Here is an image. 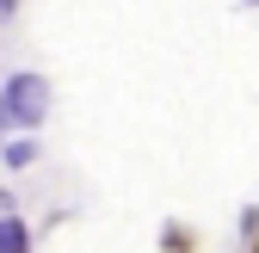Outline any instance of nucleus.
<instances>
[{
  "mask_svg": "<svg viewBox=\"0 0 259 253\" xmlns=\"http://www.w3.org/2000/svg\"><path fill=\"white\" fill-rule=\"evenodd\" d=\"M44 111H50V87L37 74H19L0 99V123H44Z\"/></svg>",
  "mask_w": 259,
  "mask_h": 253,
  "instance_id": "nucleus-1",
  "label": "nucleus"
},
{
  "mask_svg": "<svg viewBox=\"0 0 259 253\" xmlns=\"http://www.w3.org/2000/svg\"><path fill=\"white\" fill-rule=\"evenodd\" d=\"M25 223H13V216H0V253H25Z\"/></svg>",
  "mask_w": 259,
  "mask_h": 253,
  "instance_id": "nucleus-2",
  "label": "nucleus"
},
{
  "mask_svg": "<svg viewBox=\"0 0 259 253\" xmlns=\"http://www.w3.org/2000/svg\"><path fill=\"white\" fill-rule=\"evenodd\" d=\"M31 154H37V142H7V161H13V167H25Z\"/></svg>",
  "mask_w": 259,
  "mask_h": 253,
  "instance_id": "nucleus-3",
  "label": "nucleus"
},
{
  "mask_svg": "<svg viewBox=\"0 0 259 253\" xmlns=\"http://www.w3.org/2000/svg\"><path fill=\"white\" fill-rule=\"evenodd\" d=\"M0 13H13V0H0Z\"/></svg>",
  "mask_w": 259,
  "mask_h": 253,
  "instance_id": "nucleus-4",
  "label": "nucleus"
}]
</instances>
